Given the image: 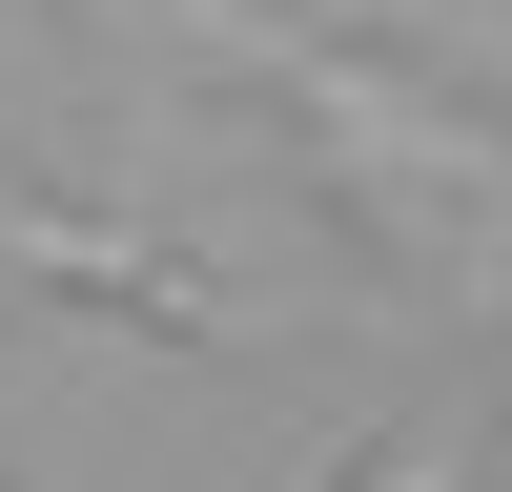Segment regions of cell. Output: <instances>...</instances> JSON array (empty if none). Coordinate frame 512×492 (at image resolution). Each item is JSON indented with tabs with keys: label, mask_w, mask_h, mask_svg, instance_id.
I'll use <instances>...</instances> for the list:
<instances>
[{
	"label": "cell",
	"mask_w": 512,
	"mask_h": 492,
	"mask_svg": "<svg viewBox=\"0 0 512 492\" xmlns=\"http://www.w3.org/2000/svg\"><path fill=\"white\" fill-rule=\"evenodd\" d=\"M0 287H41V308H144V328H185V349H226V287L205 267H164L144 226H82V205H41V185H0Z\"/></svg>",
	"instance_id": "obj_1"
},
{
	"label": "cell",
	"mask_w": 512,
	"mask_h": 492,
	"mask_svg": "<svg viewBox=\"0 0 512 492\" xmlns=\"http://www.w3.org/2000/svg\"><path fill=\"white\" fill-rule=\"evenodd\" d=\"M349 492H492V410H451V431H410V451H369Z\"/></svg>",
	"instance_id": "obj_2"
}]
</instances>
